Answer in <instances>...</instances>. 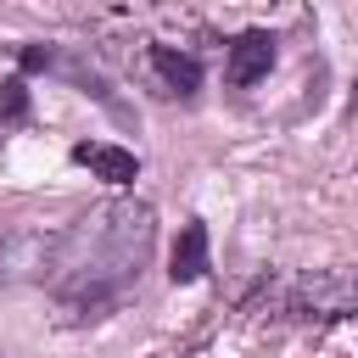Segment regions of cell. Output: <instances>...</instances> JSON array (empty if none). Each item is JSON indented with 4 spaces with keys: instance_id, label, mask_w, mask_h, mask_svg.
<instances>
[{
    "instance_id": "cell-5",
    "label": "cell",
    "mask_w": 358,
    "mask_h": 358,
    "mask_svg": "<svg viewBox=\"0 0 358 358\" xmlns=\"http://www.w3.org/2000/svg\"><path fill=\"white\" fill-rule=\"evenodd\" d=\"M73 162L90 168V173L106 179V185H134V179H140V157L123 151V145H106V140H78V145H73Z\"/></svg>"
},
{
    "instance_id": "cell-3",
    "label": "cell",
    "mask_w": 358,
    "mask_h": 358,
    "mask_svg": "<svg viewBox=\"0 0 358 358\" xmlns=\"http://www.w3.org/2000/svg\"><path fill=\"white\" fill-rule=\"evenodd\" d=\"M50 252H56V235H39V229H6L0 235V280H45L50 268Z\"/></svg>"
},
{
    "instance_id": "cell-2",
    "label": "cell",
    "mask_w": 358,
    "mask_h": 358,
    "mask_svg": "<svg viewBox=\"0 0 358 358\" xmlns=\"http://www.w3.org/2000/svg\"><path fill=\"white\" fill-rule=\"evenodd\" d=\"M285 319H352L358 313V268H313L285 285Z\"/></svg>"
},
{
    "instance_id": "cell-6",
    "label": "cell",
    "mask_w": 358,
    "mask_h": 358,
    "mask_svg": "<svg viewBox=\"0 0 358 358\" xmlns=\"http://www.w3.org/2000/svg\"><path fill=\"white\" fill-rule=\"evenodd\" d=\"M201 274H207V224H201V218H190V224L179 229V241H173L168 280H173V285H196Z\"/></svg>"
},
{
    "instance_id": "cell-4",
    "label": "cell",
    "mask_w": 358,
    "mask_h": 358,
    "mask_svg": "<svg viewBox=\"0 0 358 358\" xmlns=\"http://www.w3.org/2000/svg\"><path fill=\"white\" fill-rule=\"evenodd\" d=\"M268 67H274V34H268V28H246V34H235L229 62H224V78H229L235 90H252L257 78H268Z\"/></svg>"
},
{
    "instance_id": "cell-9",
    "label": "cell",
    "mask_w": 358,
    "mask_h": 358,
    "mask_svg": "<svg viewBox=\"0 0 358 358\" xmlns=\"http://www.w3.org/2000/svg\"><path fill=\"white\" fill-rule=\"evenodd\" d=\"M17 62H22V73H50V67H56V50H50V45H28Z\"/></svg>"
},
{
    "instance_id": "cell-1",
    "label": "cell",
    "mask_w": 358,
    "mask_h": 358,
    "mask_svg": "<svg viewBox=\"0 0 358 358\" xmlns=\"http://www.w3.org/2000/svg\"><path fill=\"white\" fill-rule=\"evenodd\" d=\"M151 241H157V224H151L145 201H101V207H90L73 229L56 235V252H50V268H45V285H50L56 308L67 319L112 313L140 285Z\"/></svg>"
},
{
    "instance_id": "cell-8",
    "label": "cell",
    "mask_w": 358,
    "mask_h": 358,
    "mask_svg": "<svg viewBox=\"0 0 358 358\" xmlns=\"http://www.w3.org/2000/svg\"><path fill=\"white\" fill-rule=\"evenodd\" d=\"M22 117H28V84L11 78V84L0 90V129H6V123H22Z\"/></svg>"
},
{
    "instance_id": "cell-7",
    "label": "cell",
    "mask_w": 358,
    "mask_h": 358,
    "mask_svg": "<svg viewBox=\"0 0 358 358\" xmlns=\"http://www.w3.org/2000/svg\"><path fill=\"white\" fill-rule=\"evenodd\" d=\"M151 67H157L162 84H168L173 95H185V101L201 90V62L185 56V50H173V45H151Z\"/></svg>"
}]
</instances>
